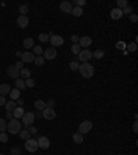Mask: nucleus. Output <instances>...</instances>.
I'll use <instances>...</instances> for the list:
<instances>
[{"mask_svg":"<svg viewBox=\"0 0 138 155\" xmlns=\"http://www.w3.org/2000/svg\"><path fill=\"white\" fill-rule=\"evenodd\" d=\"M6 97L4 96H0V105H6Z\"/></svg>","mask_w":138,"mask_h":155,"instance_id":"obj_49","label":"nucleus"},{"mask_svg":"<svg viewBox=\"0 0 138 155\" xmlns=\"http://www.w3.org/2000/svg\"><path fill=\"white\" fill-rule=\"evenodd\" d=\"M8 96H10V98L13 100V101H17V100L21 97V90H18V89H13V90H10Z\"/></svg>","mask_w":138,"mask_h":155,"instance_id":"obj_17","label":"nucleus"},{"mask_svg":"<svg viewBox=\"0 0 138 155\" xmlns=\"http://www.w3.org/2000/svg\"><path fill=\"white\" fill-rule=\"evenodd\" d=\"M128 51H135V50H137V43L134 42V43H130V44H128Z\"/></svg>","mask_w":138,"mask_h":155,"instance_id":"obj_42","label":"nucleus"},{"mask_svg":"<svg viewBox=\"0 0 138 155\" xmlns=\"http://www.w3.org/2000/svg\"><path fill=\"white\" fill-rule=\"evenodd\" d=\"M15 55H17V57H18V58H20V57H21V55H22V53H21V51H17V53H15Z\"/></svg>","mask_w":138,"mask_h":155,"instance_id":"obj_53","label":"nucleus"},{"mask_svg":"<svg viewBox=\"0 0 138 155\" xmlns=\"http://www.w3.org/2000/svg\"><path fill=\"white\" fill-rule=\"evenodd\" d=\"M79 67H80V64H79V62H76V61H72V62H69V69L79 71Z\"/></svg>","mask_w":138,"mask_h":155,"instance_id":"obj_35","label":"nucleus"},{"mask_svg":"<svg viewBox=\"0 0 138 155\" xmlns=\"http://www.w3.org/2000/svg\"><path fill=\"white\" fill-rule=\"evenodd\" d=\"M133 132H134V133H137V132H138V123H137V121L133 123Z\"/></svg>","mask_w":138,"mask_h":155,"instance_id":"obj_48","label":"nucleus"},{"mask_svg":"<svg viewBox=\"0 0 138 155\" xmlns=\"http://www.w3.org/2000/svg\"><path fill=\"white\" fill-rule=\"evenodd\" d=\"M59 8H61V11H64V13H72V8H73V6H72V3L70 1H62L61 4H59Z\"/></svg>","mask_w":138,"mask_h":155,"instance_id":"obj_15","label":"nucleus"},{"mask_svg":"<svg viewBox=\"0 0 138 155\" xmlns=\"http://www.w3.org/2000/svg\"><path fill=\"white\" fill-rule=\"evenodd\" d=\"M70 14H73L75 17H80L82 14H83V8L82 7H77V6H75L73 8H72V13Z\"/></svg>","mask_w":138,"mask_h":155,"instance_id":"obj_27","label":"nucleus"},{"mask_svg":"<svg viewBox=\"0 0 138 155\" xmlns=\"http://www.w3.org/2000/svg\"><path fill=\"white\" fill-rule=\"evenodd\" d=\"M0 141H1V143H7V141H8L7 133H0Z\"/></svg>","mask_w":138,"mask_h":155,"instance_id":"obj_40","label":"nucleus"},{"mask_svg":"<svg viewBox=\"0 0 138 155\" xmlns=\"http://www.w3.org/2000/svg\"><path fill=\"white\" fill-rule=\"evenodd\" d=\"M18 11L21 13V15H26V13L29 11V7H28V4H21L20 8H18Z\"/></svg>","mask_w":138,"mask_h":155,"instance_id":"obj_32","label":"nucleus"},{"mask_svg":"<svg viewBox=\"0 0 138 155\" xmlns=\"http://www.w3.org/2000/svg\"><path fill=\"white\" fill-rule=\"evenodd\" d=\"M57 57V50L54 47H48L43 50V58L44 60H54Z\"/></svg>","mask_w":138,"mask_h":155,"instance_id":"obj_9","label":"nucleus"},{"mask_svg":"<svg viewBox=\"0 0 138 155\" xmlns=\"http://www.w3.org/2000/svg\"><path fill=\"white\" fill-rule=\"evenodd\" d=\"M119 155H120V154H119Z\"/></svg>","mask_w":138,"mask_h":155,"instance_id":"obj_55","label":"nucleus"},{"mask_svg":"<svg viewBox=\"0 0 138 155\" xmlns=\"http://www.w3.org/2000/svg\"><path fill=\"white\" fill-rule=\"evenodd\" d=\"M18 134H20V137H21L22 140H25V141H26L28 139H31V133L28 132L26 129H22V130H21V132H20Z\"/></svg>","mask_w":138,"mask_h":155,"instance_id":"obj_26","label":"nucleus"},{"mask_svg":"<svg viewBox=\"0 0 138 155\" xmlns=\"http://www.w3.org/2000/svg\"><path fill=\"white\" fill-rule=\"evenodd\" d=\"M11 155H21V147L20 145H15L11 148Z\"/></svg>","mask_w":138,"mask_h":155,"instance_id":"obj_36","label":"nucleus"},{"mask_svg":"<svg viewBox=\"0 0 138 155\" xmlns=\"http://www.w3.org/2000/svg\"><path fill=\"white\" fill-rule=\"evenodd\" d=\"M50 43L53 44L54 47L62 46V44H64V38L59 36V35H53V33H50Z\"/></svg>","mask_w":138,"mask_h":155,"instance_id":"obj_8","label":"nucleus"},{"mask_svg":"<svg viewBox=\"0 0 138 155\" xmlns=\"http://www.w3.org/2000/svg\"><path fill=\"white\" fill-rule=\"evenodd\" d=\"M14 65H15L17 69H20V71H21L22 68H24V62H22V61H18V62H15Z\"/></svg>","mask_w":138,"mask_h":155,"instance_id":"obj_47","label":"nucleus"},{"mask_svg":"<svg viewBox=\"0 0 138 155\" xmlns=\"http://www.w3.org/2000/svg\"><path fill=\"white\" fill-rule=\"evenodd\" d=\"M91 58H93V53L89 48H84V50H82L79 53V60L82 62H89Z\"/></svg>","mask_w":138,"mask_h":155,"instance_id":"obj_7","label":"nucleus"},{"mask_svg":"<svg viewBox=\"0 0 138 155\" xmlns=\"http://www.w3.org/2000/svg\"><path fill=\"white\" fill-rule=\"evenodd\" d=\"M104 55H105V51H104V50H101V48H98V50H95V51L93 53V57H94V58H97V60L102 58Z\"/></svg>","mask_w":138,"mask_h":155,"instance_id":"obj_28","label":"nucleus"},{"mask_svg":"<svg viewBox=\"0 0 138 155\" xmlns=\"http://www.w3.org/2000/svg\"><path fill=\"white\" fill-rule=\"evenodd\" d=\"M35 54L31 53V51H26V53H22L21 55V61L22 62H33L35 61Z\"/></svg>","mask_w":138,"mask_h":155,"instance_id":"obj_13","label":"nucleus"},{"mask_svg":"<svg viewBox=\"0 0 138 155\" xmlns=\"http://www.w3.org/2000/svg\"><path fill=\"white\" fill-rule=\"evenodd\" d=\"M10 86L7 85V83H3V85H0V96H7L8 93H10Z\"/></svg>","mask_w":138,"mask_h":155,"instance_id":"obj_20","label":"nucleus"},{"mask_svg":"<svg viewBox=\"0 0 138 155\" xmlns=\"http://www.w3.org/2000/svg\"><path fill=\"white\" fill-rule=\"evenodd\" d=\"M4 107H6V111H7V112H13V111H14V109L17 108V104H15V101L10 100V101L6 102Z\"/></svg>","mask_w":138,"mask_h":155,"instance_id":"obj_19","label":"nucleus"},{"mask_svg":"<svg viewBox=\"0 0 138 155\" xmlns=\"http://www.w3.org/2000/svg\"><path fill=\"white\" fill-rule=\"evenodd\" d=\"M21 121H22L21 123H24L25 126H31V125L35 122V114L31 112V111H28V112H25L22 115Z\"/></svg>","mask_w":138,"mask_h":155,"instance_id":"obj_3","label":"nucleus"},{"mask_svg":"<svg viewBox=\"0 0 138 155\" xmlns=\"http://www.w3.org/2000/svg\"><path fill=\"white\" fill-rule=\"evenodd\" d=\"M131 11H133V7H131V6H126V7L122 10V13H123V15H124V14H126V15H130Z\"/></svg>","mask_w":138,"mask_h":155,"instance_id":"obj_39","label":"nucleus"},{"mask_svg":"<svg viewBox=\"0 0 138 155\" xmlns=\"http://www.w3.org/2000/svg\"><path fill=\"white\" fill-rule=\"evenodd\" d=\"M37 148H39V145H37V140L28 139L26 141H25V150H26V151H29V152H35V151H37Z\"/></svg>","mask_w":138,"mask_h":155,"instance_id":"obj_5","label":"nucleus"},{"mask_svg":"<svg viewBox=\"0 0 138 155\" xmlns=\"http://www.w3.org/2000/svg\"><path fill=\"white\" fill-rule=\"evenodd\" d=\"M70 51L73 54H77L79 55V53L82 51V47H80L79 44H72V47H70Z\"/></svg>","mask_w":138,"mask_h":155,"instance_id":"obj_33","label":"nucleus"},{"mask_svg":"<svg viewBox=\"0 0 138 155\" xmlns=\"http://www.w3.org/2000/svg\"><path fill=\"white\" fill-rule=\"evenodd\" d=\"M37 145H39V148H42V150H47L48 147H50V140H48L47 137L42 136L40 139L37 140Z\"/></svg>","mask_w":138,"mask_h":155,"instance_id":"obj_11","label":"nucleus"},{"mask_svg":"<svg viewBox=\"0 0 138 155\" xmlns=\"http://www.w3.org/2000/svg\"><path fill=\"white\" fill-rule=\"evenodd\" d=\"M91 129H93V122L90 121H83V122L79 125V133L84 136L86 133H89Z\"/></svg>","mask_w":138,"mask_h":155,"instance_id":"obj_4","label":"nucleus"},{"mask_svg":"<svg viewBox=\"0 0 138 155\" xmlns=\"http://www.w3.org/2000/svg\"><path fill=\"white\" fill-rule=\"evenodd\" d=\"M20 76L24 78V80L29 79V78H31V69H28V68H22V69L20 71Z\"/></svg>","mask_w":138,"mask_h":155,"instance_id":"obj_23","label":"nucleus"},{"mask_svg":"<svg viewBox=\"0 0 138 155\" xmlns=\"http://www.w3.org/2000/svg\"><path fill=\"white\" fill-rule=\"evenodd\" d=\"M6 118H7L8 121H11V119H14V116H13V112H6Z\"/></svg>","mask_w":138,"mask_h":155,"instance_id":"obj_50","label":"nucleus"},{"mask_svg":"<svg viewBox=\"0 0 138 155\" xmlns=\"http://www.w3.org/2000/svg\"><path fill=\"white\" fill-rule=\"evenodd\" d=\"M44 61H46V60L43 58V55H36V57H35V61H33V62H35V64H36L37 67H43Z\"/></svg>","mask_w":138,"mask_h":155,"instance_id":"obj_29","label":"nucleus"},{"mask_svg":"<svg viewBox=\"0 0 138 155\" xmlns=\"http://www.w3.org/2000/svg\"><path fill=\"white\" fill-rule=\"evenodd\" d=\"M17 24H18L20 28H26L29 25V18L26 15H20L18 20H17Z\"/></svg>","mask_w":138,"mask_h":155,"instance_id":"obj_14","label":"nucleus"},{"mask_svg":"<svg viewBox=\"0 0 138 155\" xmlns=\"http://www.w3.org/2000/svg\"><path fill=\"white\" fill-rule=\"evenodd\" d=\"M126 6H128L127 0H117V8H120V10H123Z\"/></svg>","mask_w":138,"mask_h":155,"instance_id":"obj_37","label":"nucleus"},{"mask_svg":"<svg viewBox=\"0 0 138 155\" xmlns=\"http://www.w3.org/2000/svg\"><path fill=\"white\" fill-rule=\"evenodd\" d=\"M54 105H55V100H53V98H50V100L46 102V107H48V108H54Z\"/></svg>","mask_w":138,"mask_h":155,"instance_id":"obj_41","label":"nucleus"},{"mask_svg":"<svg viewBox=\"0 0 138 155\" xmlns=\"http://www.w3.org/2000/svg\"><path fill=\"white\" fill-rule=\"evenodd\" d=\"M15 104H17V107H22V105L25 104V100H22L21 97H20V98H18V100L15 101Z\"/></svg>","mask_w":138,"mask_h":155,"instance_id":"obj_45","label":"nucleus"},{"mask_svg":"<svg viewBox=\"0 0 138 155\" xmlns=\"http://www.w3.org/2000/svg\"><path fill=\"white\" fill-rule=\"evenodd\" d=\"M28 128H29V129H28V132H29L31 134H36L37 133V129L35 128V126H32V125H31V126H28Z\"/></svg>","mask_w":138,"mask_h":155,"instance_id":"obj_43","label":"nucleus"},{"mask_svg":"<svg viewBox=\"0 0 138 155\" xmlns=\"http://www.w3.org/2000/svg\"><path fill=\"white\" fill-rule=\"evenodd\" d=\"M15 89L18 90H24V89H26V85H25V80L24 79H15Z\"/></svg>","mask_w":138,"mask_h":155,"instance_id":"obj_22","label":"nucleus"},{"mask_svg":"<svg viewBox=\"0 0 138 155\" xmlns=\"http://www.w3.org/2000/svg\"><path fill=\"white\" fill-rule=\"evenodd\" d=\"M72 139H73V141L76 143V144H82V143H83V139H84V137H83V134H80L79 132H77V133H73Z\"/></svg>","mask_w":138,"mask_h":155,"instance_id":"obj_24","label":"nucleus"},{"mask_svg":"<svg viewBox=\"0 0 138 155\" xmlns=\"http://www.w3.org/2000/svg\"><path fill=\"white\" fill-rule=\"evenodd\" d=\"M24 114H25L24 108H22V107H17L13 111V116H14V119H21Z\"/></svg>","mask_w":138,"mask_h":155,"instance_id":"obj_18","label":"nucleus"},{"mask_svg":"<svg viewBox=\"0 0 138 155\" xmlns=\"http://www.w3.org/2000/svg\"><path fill=\"white\" fill-rule=\"evenodd\" d=\"M33 54H35V55H42L43 54L42 46H33Z\"/></svg>","mask_w":138,"mask_h":155,"instance_id":"obj_34","label":"nucleus"},{"mask_svg":"<svg viewBox=\"0 0 138 155\" xmlns=\"http://www.w3.org/2000/svg\"><path fill=\"white\" fill-rule=\"evenodd\" d=\"M7 74L10 78H14V79H18L20 78V69H17L15 65H10L8 68H7Z\"/></svg>","mask_w":138,"mask_h":155,"instance_id":"obj_12","label":"nucleus"},{"mask_svg":"<svg viewBox=\"0 0 138 155\" xmlns=\"http://www.w3.org/2000/svg\"><path fill=\"white\" fill-rule=\"evenodd\" d=\"M79 72L83 78L90 79L91 76L94 75V65H91L90 62H83V64H80V67H79Z\"/></svg>","mask_w":138,"mask_h":155,"instance_id":"obj_1","label":"nucleus"},{"mask_svg":"<svg viewBox=\"0 0 138 155\" xmlns=\"http://www.w3.org/2000/svg\"><path fill=\"white\" fill-rule=\"evenodd\" d=\"M39 40L42 43H47L48 40H50V35H48V33H40V35H39Z\"/></svg>","mask_w":138,"mask_h":155,"instance_id":"obj_31","label":"nucleus"},{"mask_svg":"<svg viewBox=\"0 0 138 155\" xmlns=\"http://www.w3.org/2000/svg\"><path fill=\"white\" fill-rule=\"evenodd\" d=\"M42 116L44 118V119H47V121H53V119H55L57 114H55V111H54V108L46 107V108H44V109L42 111Z\"/></svg>","mask_w":138,"mask_h":155,"instance_id":"obj_6","label":"nucleus"},{"mask_svg":"<svg viewBox=\"0 0 138 155\" xmlns=\"http://www.w3.org/2000/svg\"><path fill=\"white\" fill-rule=\"evenodd\" d=\"M25 85H26V87H29V89H32V87H35V85H36V82L32 79V78H29V79L25 80Z\"/></svg>","mask_w":138,"mask_h":155,"instance_id":"obj_38","label":"nucleus"},{"mask_svg":"<svg viewBox=\"0 0 138 155\" xmlns=\"http://www.w3.org/2000/svg\"><path fill=\"white\" fill-rule=\"evenodd\" d=\"M7 130L11 134H18L22 130V123L20 122V119H11L7 123Z\"/></svg>","mask_w":138,"mask_h":155,"instance_id":"obj_2","label":"nucleus"},{"mask_svg":"<svg viewBox=\"0 0 138 155\" xmlns=\"http://www.w3.org/2000/svg\"><path fill=\"white\" fill-rule=\"evenodd\" d=\"M130 21L135 24V22L138 21V15H137V14H130Z\"/></svg>","mask_w":138,"mask_h":155,"instance_id":"obj_44","label":"nucleus"},{"mask_svg":"<svg viewBox=\"0 0 138 155\" xmlns=\"http://www.w3.org/2000/svg\"><path fill=\"white\" fill-rule=\"evenodd\" d=\"M35 118H42V111H37V112L35 114Z\"/></svg>","mask_w":138,"mask_h":155,"instance_id":"obj_52","label":"nucleus"},{"mask_svg":"<svg viewBox=\"0 0 138 155\" xmlns=\"http://www.w3.org/2000/svg\"><path fill=\"white\" fill-rule=\"evenodd\" d=\"M70 40H72L73 44H77V43H79V36H77V35H73V36L70 38Z\"/></svg>","mask_w":138,"mask_h":155,"instance_id":"obj_46","label":"nucleus"},{"mask_svg":"<svg viewBox=\"0 0 138 155\" xmlns=\"http://www.w3.org/2000/svg\"><path fill=\"white\" fill-rule=\"evenodd\" d=\"M22 44H24V47L25 48H33V46H35V40H33L32 38H26L24 42H22Z\"/></svg>","mask_w":138,"mask_h":155,"instance_id":"obj_21","label":"nucleus"},{"mask_svg":"<svg viewBox=\"0 0 138 155\" xmlns=\"http://www.w3.org/2000/svg\"><path fill=\"white\" fill-rule=\"evenodd\" d=\"M116 47H117V48H124V43H123V42H119V43L116 44Z\"/></svg>","mask_w":138,"mask_h":155,"instance_id":"obj_51","label":"nucleus"},{"mask_svg":"<svg viewBox=\"0 0 138 155\" xmlns=\"http://www.w3.org/2000/svg\"><path fill=\"white\" fill-rule=\"evenodd\" d=\"M35 108H36L37 111H43L46 108V102L42 101V100H36L35 101Z\"/></svg>","mask_w":138,"mask_h":155,"instance_id":"obj_25","label":"nucleus"},{"mask_svg":"<svg viewBox=\"0 0 138 155\" xmlns=\"http://www.w3.org/2000/svg\"><path fill=\"white\" fill-rule=\"evenodd\" d=\"M0 155H4V154H1V152H0Z\"/></svg>","mask_w":138,"mask_h":155,"instance_id":"obj_54","label":"nucleus"},{"mask_svg":"<svg viewBox=\"0 0 138 155\" xmlns=\"http://www.w3.org/2000/svg\"><path fill=\"white\" fill-rule=\"evenodd\" d=\"M79 44L80 47H83V48H89L93 44V39L90 38V36H83V38H79Z\"/></svg>","mask_w":138,"mask_h":155,"instance_id":"obj_10","label":"nucleus"},{"mask_svg":"<svg viewBox=\"0 0 138 155\" xmlns=\"http://www.w3.org/2000/svg\"><path fill=\"white\" fill-rule=\"evenodd\" d=\"M6 130H7V122H6V119L0 118V133H4Z\"/></svg>","mask_w":138,"mask_h":155,"instance_id":"obj_30","label":"nucleus"},{"mask_svg":"<svg viewBox=\"0 0 138 155\" xmlns=\"http://www.w3.org/2000/svg\"><path fill=\"white\" fill-rule=\"evenodd\" d=\"M123 17V13H122V10L120 8H112L111 10V18L112 20H120Z\"/></svg>","mask_w":138,"mask_h":155,"instance_id":"obj_16","label":"nucleus"}]
</instances>
